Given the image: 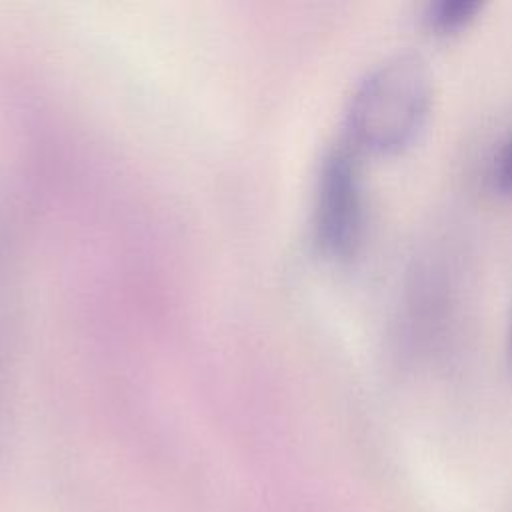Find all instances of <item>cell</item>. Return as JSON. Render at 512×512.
Returning <instances> with one entry per match:
<instances>
[{
  "label": "cell",
  "mask_w": 512,
  "mask_h": 512,
  "mask_svg": "<svg viewBox=\"0 0 512 512\" xmlns=\"http://www.w3.org/2000/svg\"><path fill=\"white\" fill-rule=\"evenodd\" d=\"M432 104V76L426 62L400 54L374 68L358 86L348 126L358 146L398 152L422 130Z\"/></svg>",
  "instance_id": "cell-1"
},
{
  "label": "cell",
  "mask_w": 512,
  "mask_h": 512,
  "mask_svg": "<svg viewBox=\"0 0 512 512\" xmlns=\"http://www.w3.org/2000/svg\"><path fill=\"white\" fill-rule=\"evenodd\" d=\"M364 224L362 180L356 154L348 146L328 152L322 162L316 196V240L332 258L354 254Z\"/></svg>",
  "instance_id": "cell-2"
},
{
  "label": "cell",
  "mask_w": 512,
  "mask_h": 512,
  "mask_svg": "<svg viewBox=\"0 0 512 512\" xmlns=\"http://www.w3.org/2000/svg\"><path fill=\"white\" fill-rule=\"evenodd\" d=\"M482 6L480 0H438L426 6L424 18L432 30L454 32L474 20Z\"/></svg>",
  "instance_id": "cell-3"
},
{
  "label": "cell",
  "mask_w": 512,
  "mask_h": 512,
  "mask_svg": "<svg viewBox=\"0 0 512 512\" xmlns=\"http://www.w3.org/2000/svg\"><path fill=\"white\" fill-rule=\"evenodd\" d=\"M494 178L500 188L512 192V132L504 140L494 160Z\"/></svg>",
  "instance_id": "cell-4"
}]
</instances>
